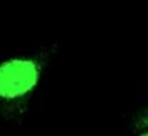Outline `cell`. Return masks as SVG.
Returning <instances> with one entry per match:
<instances>
[{
  "mask_svg": "<svg viewBox=\"0 0 148 136\" xmlns=\"http://www.w3.org/2000/svg\"><path fill=\"white\" fill-rule=\"evenodd\" d=\"M54 54V47L19 49L0 56V120L21 126L31 114Z\"/></svg>",
  "mask_w": 148,
  "mask_h": 136,
  "instance_id": "6da1fadb",
  "label": "cell"
},
{
  "mask_svg": "<svg viewBox=\"0 0 148 136\" xmlns=\"http://www.w3.org/2000/svg\"><path fill=\"white\" fill-rule=\"evenodd\" d=\"M132 126H134L135 130H141V129H147L148 127V103L134 116Z\"/></svg>",
  "mask_w": 148,
  "mask_h": 136,
  "instance_id": "7a4b0ae2",
  "label": "cell"
},
{
  "mask_svg": "<svg viewBox=\"0 0 148 136\" xmlns=\"http://www.w3.org/2000/svg\"><path fill=\"white\" fill-rule=\"evenodd\" d=\"M136 136H148V127L147 129H141V130H136Z\"/></svg>",
  "mask_w": 148,
  "mask_h": 136,
  "instance_id": "3957f363",
  "label": "cell"
}]
</instances>
